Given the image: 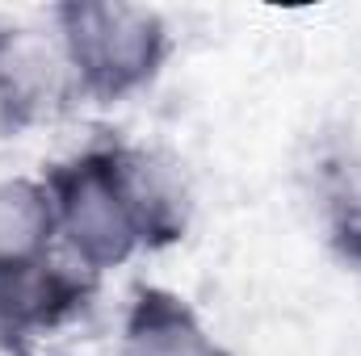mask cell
Listing matches in <instances>:
<instances>
[{
  "label": "cell",
  "mask_w": 361,
  "mask_h": 356,
  "mask_svg": "<svg viewBox=\"0 0 361 356\" xmlns=\"http://www.w3.org/2000/svg\"><path fill=\"white\" fill-rule=\"evenodd\" d=\"M59 231L55 201L34 180L0 184V256H47L51 235Z\"/></svg>",
  "instance_id": "obj_6"
},
{
  "label": "cell",
  "mask_w": 361,
  "mask_h": 356,
  "mask_svg": "<svg viewBox=\"0 0 361 356\" xmlns=\"http://www.w3.org/2000/svg\"><path fill=\"white\" fill-rule=\"evenodd\" d=\"M55 17L76 89L101 105L143 89L169 55V30L156 8L122 0H76L59 4Z\"/></svg>",
  "instance_id": "obj_2"
},
{
  "label": "cell",
  "mask_w": 361,
  "mask_h": 356,
  "mask_svg": "<svg viewBox=\"0 0 361 356\" xmlns=\"http://www.w3.org/2000/svg\"><path fill=\"white\" fill-rule=\"evenodd\" d=\"M59 231L89 272L126 265L139 248L180 239L185 214L164 172L126 147H92L47 177Z\"/></svg>",
  "instance_id": "obj_1"
},
{
  "label": "cell",
  "mask_w": 361,
  "mask_h": 356,
  "mask_svg": "<svg viewBox=\"0 0 361 356\" xmlns=\"http://www.w3.org/2000/svg\"><path fill=\"white\" fill-rule=\"evenodd\" d=\"M92 293V276L68 272L47 256H0V348L25 356L38 336L80 314Z\"/></svg>",
  "instance_id": "obj_3"
},
{
  "label": "cell",
  "mask_w": 361,
  "mask_h": 356,
  "mask_svg": "<svg viewBox=\"0 0 361 356\" xmlns=\"http://www.w3.org/2000/svg\"><path fill=\"white\" fill-rule=\"evenodd\" d=\"M336 248L349 256V260H361V222H345L336 231Z\"/></svg>",
  "instance_id": "obj_7"
},
{
  "label": "cell",
  "mask_w": 361,
  "mask_h": 356,
  "mask_svg": "<svg viewBox=\"0 0 361 356\" xmlns=\"http://www.w3.org/2000/svg\"><path fill=\"white\" fill-rule=\"evenodd\" d=\"M63 72L72 68H59V55L38 34L0 25V130L17 134L63 105Z\"/></svg>",
  "instance_id": "obj_4"
},
{
  "label": "cell",
  "mask_w": 361,
  "mask_h": 356,
  "mask_svg": "<svg viewBox=\"0 0 361 356\" xmlns=\"http://www.w3.org/2000/svg\"><path fill=\"white\" fill-rule=\"evenodd\" d=\"M118 356H227L197 323V314L169 289H139L126 314Z\"/></svg>",
  "instance_id": "obj_5"
}]
</instances>
